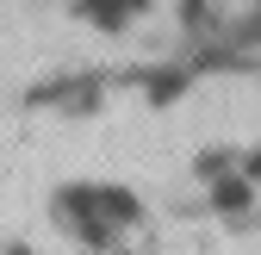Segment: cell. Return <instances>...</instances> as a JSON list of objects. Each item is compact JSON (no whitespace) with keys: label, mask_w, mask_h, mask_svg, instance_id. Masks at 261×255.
<instances>
[{"label":"cell","mask_w":261,"mask_h":255,"mask_svg":"<svg viewBox=\"0 0 261 255\" xmlns=\"http://www.w3.org/2000/svg\"><path fill=\"white\" fill-rule=\"evenodd\" d=\"M87 7H93V13H100V19H106V25H118V13H124V7H130V0H87Z\"/></svg>","instance_id":"cell-1"}]
</instances>
